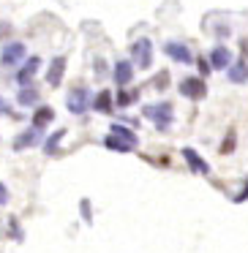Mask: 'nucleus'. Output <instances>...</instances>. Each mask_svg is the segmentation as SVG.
I'll use <instances>...</instances> for the list:
<instances>
[{
  "mask_svg": "<svg viewBox=\"0 0 248 253\" xmlns=\"http://www.w3.org/2000/svg\"><path fill=\"white\" fill-rule=\"evenodd\" d=\"M52 120H55V112H52V106H39V109H36V115H33V126H36V128L50 126Z\"/></svg>",
  "mask_w": 248,
  "mask_h": 253,
  "instance_id": "15",
  "label": "nucleus"
},
{
  "mask_svg": "<svg viewBox=\"0 0 248 253\" xmlns=\"http://www.w3.org/2000/svg\"><path fill=\"white\" fill-rule=\"evenodd\" d=\"M183 158H186V164L191 166V169L197 171V174H207V171H210V166L204 164L202 158H199V153H197V150L186 147V150H183Z\"/></svg>",
  "mask_w": 248,
  "mask_h": 253,
  "instance_id": "10",
  "label": "nucleus"
},
{
  "mask_svg": "<svg viewBox=\"0 0 248 253\" xmlns=\"http://www.w3.org/2000/svg\"><path fill=\"white\" fill-rule=\"evenodd\" d=\"M131 55H134V63H137L139 68H150V63H153V44H150V39L134 41Z\"/></svg>",
  "mask_w": 248,
  "mask_h": 253,
  "instance_id": "3",
  "label": "nucleus"
},
{
  "mask_svg": "<svg viewBox=\"0 0 248 253\" xmlns=\"http://www.w3.org/2000/svg\"><path fill=\"white\" fill-rule=\"evenodd\" d=\"M207 60H210V66H213V71H221V68L232 66V52L226 49V46H213Z\"/></svg>",
  "mask_w": 248,
  "mask_h": 253,
  "instance_id": "7",
  "label": "nucleus"
},
{
  "mask_svg": "<svg viewBox=\"0 0 248 253\" xmlns=\"http://www.w3.org/2000/svg\"><path fill=\"white\" fill-rule=\"evenodd\" d=\"M246 199H248V180H246V188H243V191L235 196V202H246Z\"/></svg>",
  "mask_w": 248,
  "mask_h": 253,
  "instance_id": "23",
  "label": "nucleus"
},
{
  "mask_svg": "<svg viewBox=\"0 0 248 253\" xmlns=\"http://www.w3.org/2000/svg\"><path fill=\"white\" fill-rule=\"evenodd\" d=\"M6 112H8V104H6L3 98H0V115H6Z\"/></svg>",
  "mask_w": 248,
  "mask_h": 253,
  "instance_id": "26",
  "label": "nucleus"
},
{
  "mask_svg": "<svg viewBox=\"0 0 248 253\" xmlns=\"http://www.w3.org/2000/svg\"><path fill=\"white\" fill-rule=\"evenodd\" d=\"M6 202H8V188L0 182V204H6Z\"/></svg>",
  "mask_w": 248,
  "mask_h": 253,
  "instance_id": "22",
  "label": "nucleus"
},
{
  "mask_svg": "<svg viewBox=\"0 0 248 253\" xmlns=\"http://www.w3.org/2000/svg\"><path fill=\"white\" fill-rule=\"evenodd\" d=\"M66 106H68V112H71V115H85V112H88V106H90L88 87H74L71 93H68V98H66Z\"/></svg>",
  "mask_w": 248,
  "mask_h": 253,
  "instance_id": "2",
  "label": "nucleus"
},
{
  "mask_svg": "<svg viewBox=\"0 0 248 253\" xmlns=\"http://www.w3.org/2000/svg\"><path fill=\"white\" fill-rule=\"evenodd\" d=\"M63 133H66V131H63V128H60V131H55V133H52L50 139H47V144H44L47 155H52V153H55V150H57V142H60V139H63Z\"/></svg>",
  "mask_w": 248,
  "mask_h": 253,
  "instance_id": "18",
  "label": "nucleus"
},
{
  "mask_svg": "<svg viewBox=\"0 0 248 253\" xmlns=\"http://www.w3.org/2000/svg\"><path fill=\"white\" fill-rule=\"evenodd\" d=\"M232 147H235V133L229 131V136H226V142L221 144V153H224V155H226V153H232Z\"/></svg>",
  "mask_w": 248,
  "mask_h": 253,
  "instance_id": "20",
  "label": "nucleus"
},
{
  "mask_svg": "<svg viewBox=\"0 0 248 253\" xmlns=\"http://www.w3.org/2000/svg\"><path fill=\"white\" fill-rule=\"evenodd\" d=\"M180 93L186 95V98L199 101V98L207 95V84H204L202 77H188V79H183V82H180Z\"/></svg>",
  "mask_w": 248,
  "mask_h": 253,
  "instance_id": "4",
  "label": "nucleus"
},
{
  "mask_svg": "<svg viewBox=\"0 0 248 253\" xmlns=\"http://www.w3.org/2000/svg\"><path fill=\"white\" fill-rule=\"evenodd\" d=\"M197 66H199V74H202V77H204V74H210V68H213V66H210V60H197Z\"/></svg>",
  "mask_w": 248,
  "mask_h": 253,
  "instance_id": "21",
  "label": "nucleus"
},
{
  "mask_svg": "<svg viewBox=\"0 0 248 253\" xmlns=\"http://www.w3.org/2000/svg\"><path fill=\"white\" fill-rule=\"evenodd\" d=\"M22 57H25V44H19V41L6 44V46H3V52H0V60H3V66H17Z\"/></svg>",
  "mask_w": 248,
  "mask_h": 253,
  "instance_id": "6",
  "label": "nucleus"
},
{
  "mask_svg": "<svg viewBox=\"0 0 248 253\" xmlns=\"http://www.w3.org/2000/svg\"><path fill=\"white\" fill-rule=\"evenodd\" d=\"M104 147L117 150V153H131V150H137L131 142H126V139H123V136H117V133H109V136L104 139Z\"/></svg>",
  "mask_w": 248,
  "mask_h": 253,
  "instance_id": "13",
  "label": "nucleus"
},
{
  "mask_svg": "<svg viewBox=\"0 0 248 253\" xmlns=\"http://www.w3.org/2000/svg\"><path fill=\"white\" fill-rule=\"evenodd\" d=\"M145 117H148V120H153L158 131H166V128H169V123H172V104H169V101H161V104L145 106Z\"/></svg>",
  "mask_w": 248,
  "mask_h": 253,
  "instance_id": "1",
  "label": "nucleus"
},
{
  "mask_svg": "<svg viewBox=\"0 0 248 253\" xmlns=\"http://www.w3.org/2000/svg\"><path fill=\"white\" fill-rule=\"evenodd\" d=\"M39 66H41V60H39V57H30V60L22 66V71L17 74V82L22 84V87H28V84H30V79H33V74L39 71Z\"/></svg>",
  "mask_w": 248,
  "mask_h": 253,
  "instance_id": "11",
  "label": "nucleus"
},
{
  "mask_svg": "<svg viewBox=\"0 0 248 253\" xmlns=\"http://www.w3.org/2000/svg\"><path fill=\"white\" fill-rule=\"evenodd\" d=\"M93 106H96V112H112V95H109V90H101L99 95H96V101H93Z\"/></svg>",
  "mask_w": 248,
  "mask_h": 253,
  "instance_id": "16",
  "label": "nucleus"
},
{
  "mask_svg": "<svg viewBox=\"0 0 248 253\" xmlns=\"http://www.w3.org/2000/svg\"><path fill=\"white\" fill-rule=\"evenodd\" d=\"M164 52H166V57H172V60L183 63V66H188V63L194 60L191 49H188L186 44H180V41H166V44H164Z\"/></svg>",
  "mask_w": 248,
  "mask_h": 253,
  "instance_id": "5",
  "label": "nucleus"
},
{
  "mask_svg": "<svg viewBox=\"0 0 248 253\" xmlns=\"http://www.w3.org/2000/svg\"><path fill=\"white\" fill-rule=\"evenodd\" d=\"M36 98H39V93H36V87H30V84H28V87H22V90H19V95H17V101L22 106H33Z\"/></svg>",
  "mask_w": 248,
  "mask_h": 253,
  "instance_id": "17",
  "label": "nucleus"
},
{
  "mask_svg": "<svg viewBox=\"0 0 248 253\" xmlns=\"http://www.w3.org/2000/svg\"><path fill=\"white\" fill-rule=\"evenodd\" d=\"M166 79H169V74H158V79H155V87H164Z\"/></svg>",
  "mask_w": 248,
  "mask_h": 253,
  "instance_id": "24",
  "label": "nucleus"
},
{
  "mask_svg": "<svg viewBox=\"0 0 248 253\" xmlns=\"http://www.w3.org/2000/svg\"><path fill=\"white\" fill-rule=\"evenodd\" d=\"M41 142V128H30V131L19 133L17 139H14V150H25V147H33V144Z\"/></svg>",
  "mask_w": 248,
  "mask_h": 253,
  "instance_id": "8",
  "label": "nucleus"
},
{
  "mask_svg": "<svg viewBox=\"0 0 248 253\" xmlns=\"http://www.w3.org/2000/svg\"><path fill=\"white\" fill-rule=\"evenodd\" d=\"M131 79H134V66L128 60H117L115 63V82L120 84V87H126Z\"/></svg>",
  "mask_w": 248,
  "mask_h": 253,
  "instance_id": "9",
  "label": "nucleus"
},
{
  "mask_svg": "<svg viewBox=\"0 0 248 253\" xmlns=\"http://www.w3.org/2000/svg\"><path fill=\"white\" fill-rule=\"evenodd\" d=\"M82 215H85V220H90V204L88 202H82Z\"/></svg>",
  "mask_w": 248,
  "mask_h": 253,
  "instance_id": "25",
  "label": "nucleus"
},
{
  "mask_svg": "<svg viewBox=\"0 0 248 253\" xmlns=\"http://www.w3.org/2000/svg\"><path fill=\"white\" fill-rule=\"evenodd\" d=\"M229 82H237V84L248 82V66H246V60H237L235 66H229Z\"/></svg>",
  "mask_w": 248,
  "mask_h": 253,
  "instance_id": "14",
  "label": "nucleus"
},
{
  "mask_svg": "<svg viewBox=\"0 0 248 253\" xmlns=\"http://www.w3.org/2000/svg\"><path fill=\"white\" fill-rule=\"evenodd\" d=\"M134 101H137V93H126V90H123V93L117 95V104L120 106H128V104H134Z\"/></svg>",
  "mask_w": 248,
  "mask_h": 253,
  "instance_id": "19",
  "label": "nucleus"
},
{
  "mask_svg": "<svg viewBox=\"0 0 248 253\" xmlns=\"http://www.w3.org/2000/svg\"><path fill=\"white\" fill-rule=\"evenodd\" d=\"M63 71H66V57H55L50 66V74H47V82L52 84V87H57L63 79Z\"/></svg>",
  "mask_w": 248,
  "mask_h": 253,
  "instance_id": "12",
  "label": "nucleus"
}]
</instances>
